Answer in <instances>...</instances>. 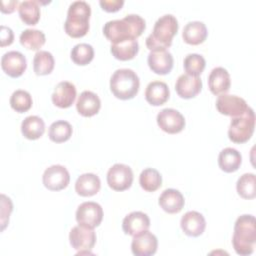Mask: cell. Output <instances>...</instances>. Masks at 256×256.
<instances>
[{"mask_svg": "<svg viewBox=\"0 0 256 256\" xmlns=\"http://www.w3.org/2000/svg\"><path fill=\"white\" fill-rule=\"evenodd\" d=\"M145 20L141 16L129 14L122 19L106 22L103 26V33L114 44L128 39H137L145 30Z\"/></svg>", "mask_w": 256, "mask_h": 256, "instance_id": "cell-1", "label": "cell"}, {"mask_svg": "<svg viewBox=\"0 0 256 256\" xmlns=\"http://www.w3.org/2000/svg\"><path fill=\"white\" fill-rule=\"evenodd\" d=\"M255 225V217L250 214H243L235 221L232 245L238 255L247 256L254 252L256 243Z\"/></svg>", "mask_w": 256, "mask_h": 256, "instance_id": "cell-2", "label": "cell"}, {"mask_svg": "<svg viewBox=\"0 0 256 256\" xmlns=\"http://www.w3.org/2000/svg\"><path fill=\"white\" fill-rule=\"evenodd\" d=\"M178 28V21L174 15L165 14L161 16L155 22L152 33L146 38L147 48L150 51L166 50L171 46Z\"/></svg>", "mask_w": 256, "mask_h": 256, "instance_id": "cell-3", "label": "cell"}, {"mask_svg": "<svg viewBox=\"0 0 256 256\" xmlns=\"http://www.w3.org/2000/svg\"><path fill=\"white\" fill-rule=\"evenodd\" d=\"M91 15L90 5L86 1H74L69 5L64 30L72 38H80L89 30V19Z\"/></svg>", "mask_w": 256, "mask_h": 256, "instance_id": "cell-4", "label": "cell"}, {"mask_svg": "<svg viewBox=\"0 0 256 256\" xmlns=\"http://www.w3.org/2000/svg\"><path fill=\"white\" fill-rule=\"evenodd\" d=\"M139 86V77L132 69H117L110 78V90L116 98L121 100L134 98Z\"/></svg>", "mask_w": 256, "mask_h": 256, "instance_id": "cell-5", "label": "cell"}, {"mask_svg": "<svg viewBox=\"0 0 256 256\" xmlns=\"http://www.w3.org/2000/svg\"><path fill=\"white\" fill-rule=\"evenodd\" d=\"M255 128V114L251 107L240 116L232 117L230 126L228 129V137L234 143H245L247 142Z\"/></svg>", "mask_w": 256, "mask_h": 256, "instance_id": "cell-6", "label": "cell"}, {"mask_svg": "<svg viewBox=\"0 0 256 256\" xmlns=\"http://www.w3.org/2000/svg\"><path fill=\"white\" fill-rule=\"evenodd\" d=\"M69 241L71 246L79 251L78 254L89 253L96 243V233L94 228H89L83 225L73 227L69 233Z\"/></svg>", "mask_w": 256, "mask_h": 256, "instance_id": "cell-7", "label": "cell"}, {"mask_svg": "<svg viewBox=\"0 0 256 256\" xmlns=\"http://www.w3.org/2000/svg\"><path fill=\"white\" fill-rule=\"evenodd\" d=\"M132 169L125 164L116 163L107 172V183L115 191H124L132 185Z\"/></svg>", "mask_w": 256, "mask_h": 256, "instance_id": "cell-8", "label": "cell"}, {"mask_svg": "<svg viewBox=\"0 0 256 256\" xmlns=\"http://www.w3.org/2000/svg\"><path fill=\"white\" fill-rule=\"evenodd\" d=\"M75 216L79 225L95 228L100 225L103 219V209L96 202H83L78 206Z\"/></svg>", "mask_w": 256, "mask_h": 256, "instance_id": "cell-9", "label": "cell"}, {"mask_svg": "<svg viewBox=\"0 0 256 256\" xmlns=\"http://www.w3.org/2000/svg\"><path fill=\"white\" fill-rule=\"evenodd\" d=\"M157 124L166 133L176 134L185 127L184 116L176 109L164 108L157 114Z\"/></svg>", "mask_w": 256, "mask_h": 256, "instance_id": "cell-10", "label": "cell"}, {"mask_svg": "<svg viewBox=\"0 0 256 256\" xmlns=\"http://www.w3.org/2000/svg\"><path fill=\"white\" fill-rule=\"evenodd\" d=\"M44 186L52 191H59L66 188L70 181L68 170L59 164L48 167L42 176Z\"/></svg>", "mask_w": 256, "mask_h": 256, "instance_id": "cell-11", "label": "cell"}, {"mask_svg": "<svg viewBox=\"0 0 256 256\" xmlns=\"http://www.w3.org/2000/svg\"><path fill=\"white\" fill-rule=\"evenodd\" d=\"M216 108L219 113L236 117L243 115L249 108L246 101L236 95L220 94L216 100Z\"/></svg>", "mask_w": 256, "mask_h": 256, "instance_id": "cell-12", "label": "cell"}, {"mask_svg": "<svg viewBox=\"0 0 256 256\" xmlns=\"http://www.w3.org/2000/svg\"><path fill=\"white\" fill-rule=\"evenodd\" d=\"M158 240L154 234L144 230L133 236L131 251L135 256H151L157 251Z\"/></svg>", "mask_w": 256, "mask_h": 256, "instance_id": "cell-13", "label": "cell"}, {"mask_svg": "<svg viewBox=\"0 0 256 256\" xmlns=\"http://www.w3.org/2000/svg\"><path fill=\"white\" fill-rule=\"evenodd\" d=\"M2 70L10 77L17 78L21 76L27 67L25 56L19 51L6 52L1 58Z\"/></svg>", "mask_w": 256, "mask_h": 256, "instance_id": "cell-14", "label": "cell"}, {"mask_svg": "<svg viewBox=\"0 0 256 256\" xmlns=\"http://www.w3.org/2000/svg\"><path fill=\"white\" fill-rule=\"evenodd\" d=\"M147 62L149 68L158 75L168 74L173 68V56L168 50L150 51Z\"/></svg>", "mask_w": 256, "mask_h": 256, "instance_id": "cell-15", "label": "cell"}, {"mask_svg": "<svg viewBox=\"0 0 256 256\" xmlns=\"http://www.w3.org/2000/svg\"><path fill=\"white\" fill-rule=\"evenodd\" d=\"M202 89V80L199 76L189 74L180 75L175 83V90L177 94L184 99L195 97Z\"/></svg>", "mask_w": 256, "mask_h": 256, "instance_id": "cell-16", "label": "cell"}, {"mask_svg": "<svg viewBox=\"0 0 256 256\" xmlns=\"http://www.w3.org/2000/svg\"><path fill=\"white\" fill-rule=\"evenodd\" d=\"M76 98V87L69 81L59 82L51 95V99L54 105L59 108L70 107Z\"/></svg>", "mask_w": 256, "mask_h": 256, "instance_id": "cell-17", "label": "cell"}, {"mask_svg": "<svg viewBox=\"0 0 256 256\" xmlns=\"http://www.w3.org/2000/svg\"><path fill=\"white\" fill-rule=\"evenodd\" d=\"M180 226L186 235L198 237L204 232L206 221L201 213L197 211H188L182 216Z\"/></svg>", "mask_w": 256, "mask_h": 256, "instance_id": "cell-18", "label": "cell"}, {"mask_svg": "<svg viewBox=\"0 0 256 256\" xmlns=\"http://www.w3.org/2000/svg\"><path fill=\"white\" fill-rule=\"evenodd\" d=\"M150 227V219L147 214L141 211H133L126 215L122 221V229L125 234L134 236Z\"/></svg>", "mask_w": 256, "mask_h": 256, "instance_id": "cell-19", "label": "cell"}, {"mask_svg": "<svg viewBox=\"0 0 256 256\" xmlns=\"http://www.w3.org/2000/svg\"><path fill=\"white\" fill-rule=\"evenodd\" d=\"M231 85L230 74L223 67H215L208 76V87L214 95L225 94Z\"/></svg>", "mask_w": 256, "mask_h": 256, "instance_id": "cell-20", "label": "cell"}, {"mask_svg": "<svg viewBox=\"0 0 256 256\" xmlns=\"http://www.w3.org/2000/svg\"><path fill=\"white\" fill-rule=\"evenodd\" d=\"M158 203L165 212L174 214L182 210L185 204V200L179 190L168 188L161 193L158 199Z\"/></svg>", "mask_w": 256, "mask_h": 256, "instance_id": "cell-21", "label": "cell"}, {"mask_svg": "<svg viewBox=\"0 0 256 256\" xmlns=\"http://www.w3.org/2000/svg\"><path fill=\"white\" fill-rule=\"evenodd\" d=\"M101 107V101L97 94L92 91H83L77 99L76 109L84 117H91L97 114Z\"/></svg>", "mask_w": 256, "mask_h": 256, "instance_id": "cell-22", "label": "cell"}, {"mask_svg": "<svg viewBox=\"0 0 256 256\" xmlns=\"http://www.w3.org/2000/svg\"><path fill=\"white\" fill-rule=\"evenodd\" d=\"M169 95V87L165 82L162 81L156 80L150 82L145 90V99L153 106L163 105L168 100Z\"/></svg>", "mask_w": 256, "mask_h": 256, "instance_id": "cell-23", "label": "cell"}, {"mask_svg": "<svg viewBox=\"0 0 256 256\" xmlns=\"http://www.w3.org/2000/svg\"><path fill=\"white\" fill-rule=\"evenodd\" d=\"M100 187V179L93 173H84L80 175L75 182V191L78 195L83 197H89L97 194Z\"/></svg>", "mask_w": 256, "mask_h": 256, "instance_id": "cell-24", "label": "cell"}, {"mask_svg": "<svg viewBox=\"0 0 256 256\" xmlns=\"http://www.w3.org/2000/svg\"><path fill=\"white\" fill-rule=\"evenodd\" d=\"M207 27L201 21L188 22L182 32L183 40L191 45H198L203 43L207 38Z\"/></svg>", "mask_w": 256, "mask_h": 256, "instance_id": "cell-25", "label": "cell"}, {"mask_svg": "<svg viewBox=\"0 0 256 256\" xmlns=\"http://www.w3.org/2000/svg\"><path fill=\"white\" fill-rule=\"evenodd\" d=\"M242 163V156L238 150L226 147L224 148L218 156V165L221 170L227 173L235 172L238 170Z\"/></svg>", "mask_w": 256, "mask_h": 256, "instance_id": "cell-26", "label": "cell"}, {"mask_svg": "<svg viewBox=\"0 0 256 256\" xmlns=\"http://www.w3.org/2000/svg\"><path fill=\"white\" fill-rule=\"evenodd\" d=\"M110 51L116 59L127 61L133 59L137 55L139 51V44L136 39H128L119 43L112 44Z\"/></svg>", "mask_w": 256, "mask_h": 256, "instance_id": "cell-27", "label": "cell"}, {"mask_svg": "<svg viewBox=\"0 0 256 256\" xmlns=\"http://www.w3.org/2000/svg\"><path fill=\"white\" fill-rule=\"evenodd\" d=\"M45 131V123L42 118L36 115L26 117L21 123V132L29 140L40 138Z\"/></svg>", "mask_w": 256, "mask_h": 256, "instance_id": "cell-28", "label": "cell"}, {"mask_svg": "<svg viewBox=\"0 0 256 256\" xmlns=\"http://www.w3.org/2000/svg\"><path fill=\"white\" fill-rule=\"evenodd\" d=\"M39 1L27 0L19 4L18 13L21 20L27 25H35L40 19Z\"/></svg>", "mask_w": 256, "mask_h": 256, "instance_id": "cell-29", "label": "cell"}, {"mask_svg": "<svg viewBox=\"0 0 256 256\" xmlns=\"http://www.w3.org/2000/svg\"><path fill=\"white\" fill-rule=\"evenodd\" d=\"M54 57L45 50L36 52L33 58V69L37 75H48L54 69Z\"/></svg>", "mask_w": 256, "mask_h": 256, "instance_id": "cell-30", "label": "cell"}, {"mask_svg": "<svg viewBox=\"0 0 256 256\" xmlns=\"http://www.w3.org/2000/svg\"><path fill=\"white\" fill-rule=\"evenodd\" d=\"M20 43L22 46L29 50H38L40 49L45 41V34L37 29H25L22 31L19 37Z\"/></svg>", "mask_w": 256, "mask_h": 256, "instance_id": "cell-31", "label": "cell"}, {"mask_svg": "<svg viewBox=\"0 0 256 256\" xmlns=\"http://www.w3.org/2000/svg\"><path fill=\"white\" fill-rule=\"evenodd\" d=\"M72 132L73 129L69 122L64 120H57L50 125L48 136L51 141L55 143H62L71 137Z\"/></svg>", "mask_w": 256, "mask_h": 256, "instance_id": "cell-32", "label": "cell"}, {"mask_svg": "<svg viewBox=\"0 0 256 256\" xmlns=\"http://www.w3.org/2000/svg\"><path fill=\"white\" fill-rule=\"evenodd\" d=\"M139 183L142 189L147 192H154L162 185L161 174L154 168L144 169L139 176Z\"/></svg>", "mask_w": 256, "mask_h": 256, "instance_id": "cell-33", "label": "cell"}, {"mask_svg": "<svg viewBox=\"0 0 256 256\" xmlns=\"http://www.w3.org/2000/svg\"><path fill=\"white\" fill-rule=\"evenodd\" d=\"M239 196L244 199H253L256 196V178L253 173H245L239 177L236 183Z\"/></svg>", "mask_w": 256, "mask_h": 256, "instance_id": "cell-34", "label": "cell"}, {"mask_svg": "<svg viewBox=\"0 0 256 256\" xmlns=\"http://www.w3.org/2000/svg\"><path fill=\"white\" fill-rule=\"evenodd\" d=\"M94 58V49L88 43L76 44L71 50V59L77 65H87Z\"/></svg>", "mask_w": 256, "mask_h": 256, "instance_id": "cell-35", "label": "cell"}, {"mask_svg": "<svg viewBox=\"0 0 256 256\" xmlns=\"http://www.w3.org/2000/svg\"><path fill=\"white\" fill-rule=\"evenodd\" d=\"M10 106L18 113L28 111L32 106V97L29 92L25 90H16L10 97Z\"/></svg>", "mask_w": 256, "mask_h": 256, "instance_id": "cell-36", "label": "cell"}, {"mask_svg": "<svg viewBox=\"0 0 256 256\" xmlns=\"http://www.w3.org/2000/svg\"><path fill=\"white\" fill-rule=\"evenodd\" d=\"M183 66L186 74L199 76L206 66V61L200 54L190 53L184 58Z\"/></svg>", "mask_w": 256, "mask_h": 256, "instance_id": "cell-37", "label": "cell"}, {"mask_svg": "<svg viewBox=\"0 0 256 256\" xmlns=\"http://www.w3.org/2000/svg\"><path fill=\"white\" fill-rule=\"evenodd\" d=\"M100 6L107 12H116L120 10L124 4L123 0H100Z\"/></svg>", "mask_w": 256, "mask_h": 256, "instance_id": "cell-38", "label": "cell"}, {"mask_svg": "<svg viewBox=\"0 0 256 256\" xmlns=\"http://www.w3.org/2000/svg\"><path fill=\"white\" fill-rule=\"evenodd\" d=\"M14 40V34L13 31L4 25L1 26V31H0V41H1V47L10 45Z\"/></svg>", "mask_w": 256, "mask_h": 256, "instance_id": "cell-39", "label": "cell"}, {"mask_svg": "<svg viewBox=\"0 0 256 256\" xmlns=\"http://www.w3.org/2000/svg\"><path fill=\"white\" fill-rule=\"evenodd\" d=\"M18 5L17 0L12 1H1V11L3 13H11L15 10V7Z\"/></svg>", "mask_w": 256, "mask_h": 256, "instance_id": "cell-40", "label": "cell"}]
</instances>
